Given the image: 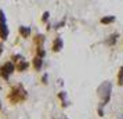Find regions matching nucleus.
Instances as JSON below:
<instances>
[{
    "label": "nucleus",
    "mask_w": 123,
    "mask_h": 119,
    "mask_svg": "<svg viewBox=\"0 0 123 119\" xmlns=\"http://www.w3.org/2000/svg\"><path fill=\"white\" fill-rule=\"evenodd\" d=\"M19 33L22 35L24 38H28L29 33H31V29H29V28H25V26H21V28H19Z\"/></svg>",
    "instance_id": "20e7f679"
},
{
    "label": "nucleus",
    "mask_w": 123,
    "mask_h": 119,
    "mask_svg": "<svg viewBox=\"0 0 123 119\" xmlns=\"http://www.w3.org/2000/svg\"><path fill=\"white\" fill-rule=\"evenodd\" d=\"M42 63H43V60L40 58V57H36L33 60V65H35V68L36 69H40V67H42Z\"/></svg>",
    "instance_id": "39448f33"
},
{
    "label": "nucleus",
    "mask_w": 123,
    "mask_h": 119,
    "mask_svg": "<svg viewBox=\"0 0 123 119\" xmlns=\"http://www.w3.org/2000/svg\"><path fill=\"white\" fill-rule=\"evenodd\" d=\"M113 21H115L113 17H105V18L101 19V24H111V22H113Z\"/></svg>",
    "instance_id": "0eeeda50"
},
{
    "label": "nucleus",
    "mask_w": 123,
    "mask_h": 119,
    "mask_svg": "<svg viewBox=\"0 0 123 119\" xmlns=\"http://www.w3.org/2000/svg\"><path fill=\"white\" fill-rule=\"evenodd\" d=\"M28 67H29V64L25 63V61H21V63L18 64V69H19V71H24V69H26Z\"/></svg>",
    "instance_id": "423d86ee"
},
{
    "label": "nucleus",
    "mask_w": 123,
    "mask_h": 119,
    "mask_svg": "<svg viewBox=\"0 0 123 119\" xmlns=\"http://www.w3.org/2000/svg\"><path fill=\"white\" fill-rule=\"evenodd\" d=\"M7 32H8V29H7V25H6L4 13L0 11V36H1V39H6L7 38Z\"/></svg>",
    "instance_id": "f03ea898"
},
{
    "label": "nucleus",
    "mask_w": 123,
    "mask_h": 119,
    "mask_svg": "<svg viewBox=\"0 0 123 119\" xmlns=\"http://www.w3.org/2000/svg\"><path fill=\"white\" fill-rule=\"evenodd\" d=\"M47 18H49V13H44V17H43V21H47Z\"/></svg>",
    "instance_id": "6e6552de"
},
{
    "label": "nucleus",
    "mask_w": 123,
    "mask_h": 119,
    "mask_svg": "<svg viewBox=\"0 0 123 119\" xmlns=\"http://www.w3.org/2000/svg\"><path fill=\"white\" fill-rule=\"evenodd\" d=\"M12 71H14V64L10 63V61H7V63L3 64V67L0 68V75H1L4 79H8V76L12 74Z\"/></svg>",
    "instance_id": "f257e3e1"
},
{
    "label": "nucleus",
    "mask_w": 123,
    "mask_h": 119,
    "mask_svg": "<svg viewBox=\"0 0 123 119\" xmlns=\"http://www.w3.org/2000/svg\"><path fill=\"white\" fill-rule=\"evenodd\" d=\"M62 49V39L61 38H57L54 40V43H53V50L54 51H60Z\"/></svg>",
    "instance_id": "7ed1b4c3"
}]
</instances>
